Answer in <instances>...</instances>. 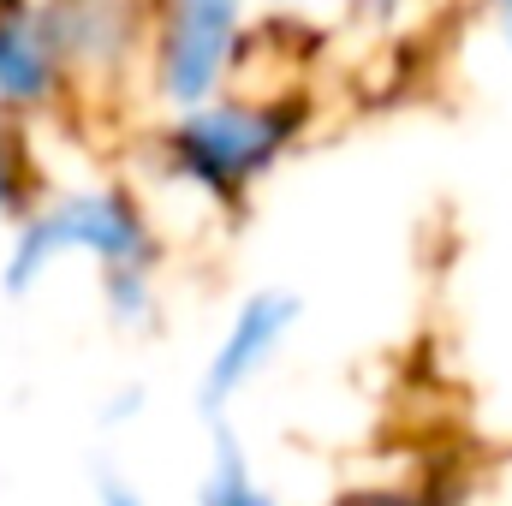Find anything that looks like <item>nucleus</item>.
<instances>
[{
    "instance_id": "obj_3",
    "label": "nucleus",
    "mask_w": 512,
    "mask_h": 506,
    "mask_svg": "<svg viewBox=\"0 0 512 506\" xmlns=\"http://www.w3.org/2000/svg\"><path fill=\"white\" fill-rule=\"evenodd\" d=\"M239 36H245V0H167L155 42V90L179 114L209 108L221 78L233 72Z\"/></svg>"
},
{
    "instance_id": "obj_8",
    "label": "nucleus",
    "mask_w": 512,
    "mask_h": 506,
    "mask_svg": "<svg viewBox=\"0 0 512 506\" xmlns=\"http://www.w3.org/2000/svg\"><path fill=\"white\" fill-rule=\"evenodd\" d=\"M90 489H96V506H149L143 501V489L126 477V465H114V459H96Z\"/></svg>"
},
{
    "instance_id": "obj_9",
    "label": "nucleus",
    "mask_w": 512,
    "mask_h": 506,
    "mask_svg": "<svg viewBox=\"0 0 512 506\" xmlns=\"http://www.w3.org/2000/svg\"><path fill=\"white\" fill-rule=\"evenodd\" d=\"M24 203V173H18V143L0 131V221Z\"/></svg>"
},
{
    "instance_id": "obj_7",
    "label": "nucleus",
    "mask_w": 512,
    "mask_h": 506,
    "mask_svg": "<svg viewBox=\"0 0 512 506\" xmlns=\"http://www.w3.org/2000/svg\"><path fill=\"white\" fill-rule=\"evenodd\" d=\"M102 298H108V316L143 328L149 322V304H155V268H108L102 274Z\"/></svg>"
},
{
    "instance_id": "obj_4",
    "label": "nucleus",
    "mask_w": 512,
    "mask_h": 506,
    "mask_svg": "<svg viewBox=\"0 0 512 506\" xmlns=\"http://www.w3.org/2000/svg\"><path fill=\"white\" fill-rule=\"evenodd\" d=\"M298 322H304V298H298V292L262 286L251 298H239V310L227 316V328H221V340H215V352H209V364H203V381H197V411H203V423L227 429L233 399L274 364V352L292 340Z\"/></svg>"
},
{
    "instance_id": "obj_6",
    "label": "nucleus",
    "mask_w": 512,
    "mask_h": 506,
    "mask_svg": "<svg viewBox=\"0 0 512 506\" xmlns=\"http://www.w3.org/2000/svg\"><path fill=\"white\" fill-rule=\"evenodd\" d=\"M197 506H280L262 483H256L245 447L233 441V429H215V459L197 483Z\"/></svg>"
},
{
    "instance_id": "obj_1",
    "label": "nucleus",
    "mask_w": 512,
    "mask_h": 506,
    "mask_svg": "<svg viewBox=\"0 0 512 506\" xmlns=\"http://www.w3.org/2000/svg\"><path fill=\"white\" fill-rule=\"evenodd\" d=\"M60 256H96V268H149L155 262V233L143 221V209L131 203L120 185H90V191H66L48 209L24 215L12 233V251L0 268V292L24 298L42 286V274Z\"/></svg>"
},
{
    "instance_id": "obj_10",
    "label": "nucleus",
    "mask_w": 512,
    "mask_h": 506,
    "mask_svg": "<svg viewBox=\"0 0 512 506\" xmlns=\"http://www.w3.org/2000/svg\"><path fill=\"white\" fill-rule=\"evenodd\" d=\"M495 6V36L507 42V54H512V0H489Z\"/></svg>"
},
{
    "instance_id": "obj_5",
    "label": "nucleus",
    "mask_w": 512,
    "mask_h": 506,
    "mask_svg": "<svg viewBox=\"0 0 512 506\" xmlns=\"http://www.w3.org/2000/svg\"><path fill=\"white\" fill-rule=\"evenodd\" d=\"M60 30L48 12H30L24 0H0V102L6 108H36L60 90Z\"/></svg>"
},
{
    "instance_id": "obj_2",
    "label": "nucleus",
    "mask_w": 512,
    "mask_h": 506,
    "mask_svg": "<svg viewBox=\"0 0 512 506\" xmlns=\"http://www.w3.org/2000/svg\"><path fill=\"white\" fill-rule=\"evenodd\" d=\"M298 137V108H268V102H209L179 114L167 131V161L179 179L209 191L215 203H233L251 179H262L286 143Z\"/></svg>"
}]
</instances>
